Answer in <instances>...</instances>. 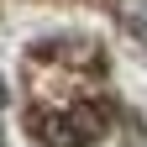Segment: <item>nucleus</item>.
Listing matches in <instances>:
<instances>
[{"label": "nucleus", "mask_w": 147, "mask_h": 147, "mask_svg": "<svg viewBox=\"0 0 147 147\" xmlns=\"http://www.w3.org/2000/svg\"><path fill=\"white\" fill-rule=\"evenodd\" d=\"M100 110L95 105H68V110H47V116H37V137L42 147H89L100 137Z\"/></svg>", "instance_id": "f257e3e1"}]
</instances>
